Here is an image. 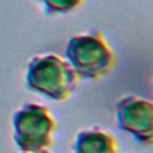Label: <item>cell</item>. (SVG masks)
<instances>
[{
	"instance_id": "obj_2",
	"label": "cell",
	"mask_w": 153,
	"mask_h": 153,
	"mask_svg": "<svg viewBox=\"0 0 153 153\" xmlns=\"http://www.w3.org/2000/svg\"><path fill=\"white\" fill-rule=\"evenodd\" d=\"M65 59L76 76L87 81L103 79L116 63L111 45L98 29L71 36L65 47Z\"/></svg>"
},
{
	"instance_id": "obj_6",
	"label": "cell",
	"mask_w": 153,
	"mask_h": 153,
	"mask_svg": "<svg viewBox=\"0 0 153 153\" xmlns=\"http://www.w3.org/2000/svg\"><path fill=\"white\" fill-rule=\"evenodd\" d=\"M48 16L69 14L81 7L85 0H36Z\"/></svg>"
},
{
	"instance_id": "obj_3",
	"label": "cell",
	"mask_w": 153,
	"mask_h": 153,
	"mask_svg": "<svg viewBox=\"0 0 153 153\" xmlns=\"http://www.w3.org/2000/svg\"><path fill=\"white\" fill-rule=\"evenodd\" d=\"M12 140L22 153H45L54 145L57 122L49 108L23 103L12 115Z\"/></svg>"
},
{
	"instance_id": "obj_7",
	"label": "cell",
	"mask_w": 153,
	"mask_h": 153,
	"mask_svg": "<svg viewBox=\"0 0 153 153\" xmlns=\"http://www.w3.org/2000/svg\"><path fill=\"white\" fill-rule=\"evenodd\" d=\"M45 153H48V152H45Z\"/></svg>"
},
{
	"instance_id": "obj_5",
	"label": "cell",
	"mask_w": 153,
	"mask_h": 153,
	"mask_svg": "<svg viewBox=\"0 0 153 153\" xmlns=\"http://www.w3.org/2000/svg\"><path fill=\"white\" fill-rule=\"evenodd\" d=\"M72 149L73 153H118V145L111 131L91 127L76 133Z\"/></svg>"
},
{
	"instance_id": "obj_1",
	"label": "cell",
	"mask_w": 153,
	"mask_h": 153,
	"mask_svg": "<svg viewBox=\"0 0 153 153\" xmlns=\"http://www.w3.org/2000/svg\"><path fill=\"white\" fill-rule=\"evenodd\" d=\"M79 78L67 60L54 53L32 56L25 69V87L49 100L68 99L78 85Z\"/></svg>"
},
{
	"instance_id": "obj_4",
	"label": "cell",
	"mask_w": 153,
	"mask_h": 153,
	"mask_svg": "<svg viewBox=\"0 0 153 153\" xmlns=\"http://www.w3.org/2000/svg\"><path fill=\"white\" fill-rule=\"evenodd\" d=\"M115 118L120 130L127 133L137 143L153 145V102L128 94L120 98L115 105Z\"/></svg>"
}]
</instances>
